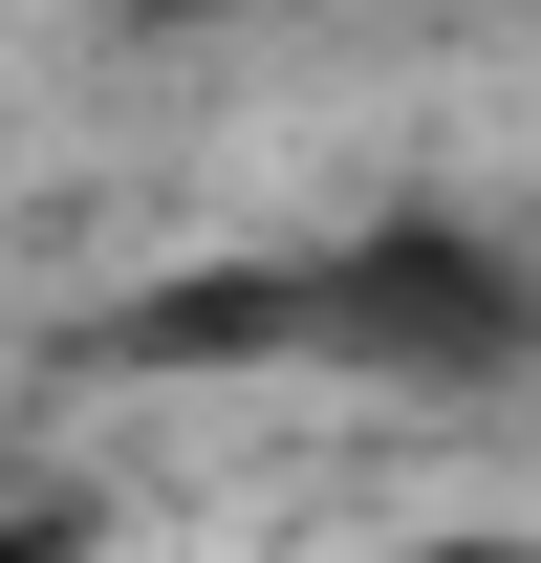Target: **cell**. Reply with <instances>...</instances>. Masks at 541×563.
Wrapping results in <instances>:
<instances>
[{
  "label": "cell",
  "instance_id": "obj_3",
  "mask_svg": "<svg viewBox=\"0 0 541 563\" xmlns=\"http://www.w3.org/2000/svg\"><path fill=\"white\" fill-rule=\"evenodd\" d=\"M411 563H541V542H411Z\"/></svg>",
  "mask_w": 541,
  "mask_h": 563
},
{
  "label": "cell",
  "instance_id": "obj_1",
  "mask_svg": "<svg viewBox=\"0 0 541 563\" xmlns=\"http://www.w3.org/2000/svg\"><path fill=\"white\" fill-rule=\"evenodd\" d=\"M261 303L303 368H390V390H476L541 347V261H498L476 217H368L325 261H261Z\"/></svg>",
  "mask_w": 541,
  "mask_h": 563
},
{
  "label": "cell",
  "instance_id": "obj_2",
  "mask_svg": "<svg viewBox=\"0 0 541 563\" xmlns=\"http://www.w3.org/2000/svg\"><path fill=\"white\" fill-rule=\"evenodd\" d=\"M0 563H87V520H66V498H22V520H0Z\"/></svg>",
  "mask_w": 541,
  "mask_h": 563
}]
</instances>
